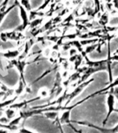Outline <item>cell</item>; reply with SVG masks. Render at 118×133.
Returning <instances> with one entry per match:
<instances>
[{
    "label": "cell",
    "instance_id": "26",
    "mask_svg": "<svg viewBox=\"0 0 118 133\" xmlns=\"http://www.w3.org/2000/svg\"><path fill=\"white\" fill-rule=\"evenodd\" d=\"M9 2H10V0H4V2H2V4H1V6H0V8H6L7 6H8Z\"/></svg>",
    "mask_w": 118,
    "mask_h": 133
},
{
    "label": "cell",
    "instance_id": "21",
    "mask_svg": "<svg viewBox=\"0 0 118 133\" xmlns=\"http://www.w3.org/2000/svg\"><path fill=\"white\" fill-rule=\"evenodd\" d=\"M10 120H9L5 115H3L0 117V123L2 124H9Z\"/></svg>",
    "mask_w": 118,
    "mask_h": 133
},
{
    "label": "cell",
    "instance_id": "6",
    "mask_svg": "<svg viewBox=\"0 0 118 133\" xmlns=\"http://www.w3.org/2000/svg\"><path fill=\"white\" fill-rule=\"evenodd\" d=\"M19 3V0H14V4H12L11 6H9L6 8H0V24H2V21L6 17V16L11 11V10L16 6H18V4Z\"/></svg>",
    "mask_w": 118,
    "mask_h": 133
},
{
    "label": "cell",
    "instance_id": "5",
    "mask_svg": "<svg viewBox=\"0 0 118 133\" xmlns=\"http://www.w3.org/2000/svg\"><path fill=\"white\" fill-rule=\"evenodd\" d=\"M10 64L13 66H15L17 69V71L20 74V79L22 80L26 84V80L24 78V70L28 62H26V60L25 59H19V58H17V59H14V60H10Z\"/></svg>",
    "mask_w": 118,
    "mask_h": 133
},
{
    "label": "cell",
    "instance_id": "18",
    "mask_svg": "<svg viewBox=\"0 0 118 133\" xmlns=\"http://www.w3.org/2000/svg\"><path fill=\"white\" fill-rule=\"evenodd\" d=\"M97 40H98V39H84V40L80 41V43L82 46L89 45V44H94L95 42H96Z\"/></svg>",
    "mask_w": 118,
    "mask_h": 133
},
{
    "label": "cell",
    "instance_id": "14",
    "mask_svg": "<svg viewBox=\"0 0 118 133\" xmlns=\"http://www.w3.org/2000/svg\"><path fill=\"white\" fill-rule=\"evenodd\" d=\"M42 21H43V19L41 18V17H38V18L34 19H33V20H31L30 22V24H29L28 26L31 29L37 28L39 24H41Z\"/></svg>",
    "mask_w": 118,
    "mask_h": 133
},
{
    "label": "cell",
    "instance_id": "25",
    "mask_svg": "<svg viewBox=\"0 0 118 133\" xmlns=\"http://www.w3.org/2000/svg\"><path fill=\"white\" fill-rule=\"evenodd\" d=\"M19 132L21 133H35L33 131L30 130H28L26 128H22L19 129Z\"/></svg>",
    "mask_w": 118,
    "mask_h": 133
},
{
    "label": "cell",
    "instance_id": "19",
    "mask_svg": "<svg viewBox=\"0 0 118 133\" xmlns=\"http://www.w3.org/2000/svg\"><path fill=\"white\" fill-rule=\"evenodd\" d=\"M50 1H51V0H45L43 4H41V6H39V8H37V10H38V11H41V10H44V9L46 8V6H47L49 4V3L50 2Z\"/></svg>",
    "mask_w": 118,
    "mask_h": 133
},
{
    "label": "cell",
    "instance_id": "30",
    "mask_svg": "<svg viewBox=\"0 0 118 133\" xmlns=\"http://www.w3.org/2000/svg\"><path fill=\"white\" fill-rule=\"evenodd\" d=\"M113 6L117 9H118V0H113Z\"/></svg>",
    "mask_w": 118,
    "mask_h": 133
},
{
    "label": "cell",
    "instance_id": "1",
    "mask_svg": "<svg viewBox=\"0 0 118 133\" xmlns=\"http://www.w3.org/2000/svg\"><path fill=\"white\" fill-rule=\"evenodd\" d=\"M18 7L19 8V15H20V18L22 21L21 24L16 29V31H19V32H23L25 29H26L27 27L30 24V19H29V14L28 12L20 4V3H19Z\"/></svg>",
    "mask_w": 118,
    "mask_h": 133
},
{
    "label": "cell",
    "instance_id": "3",
    "mask_svg": "<svg viewBox=\"0 0 118 133\" xmlns=\"http://www.w3.org/2000/svg\"><path fill=\"white\" fill-rule=\"evenodd\" d=\"M93 81V79H89L87 81H85L84 82L81 83L80 85H79L77 87H75V89L73 90V91L68 95L66 96V100H67V103L66 104V106L67 105V104L68 103H70V101L72 99L75 98V97H77V96L79 95V94H81L82 92V91L84 89V88L86 87H87L89 84H91V83Z\"/></svg>",
    "mask_w": 118,
    "mask_h": 133
},
{
    "label": "cell",
    "instance_id": "23",
    "mask_svg": "<svg viewBox=\"0 0 118 133\" xmlns=\"http://www.w3.org/2000/svg\"><path fill=\"white\" fill-rule=\"evenodd\" d=\"M111 89V92L114 94L115 97L117 99L118 101V86H116V87H113V88H110ZM117 112H118V110H117Z\"/></svg>",
    "mask_w": 118,
    "mask_h": 133
},
{
    "label": "cell",
    "instance_id": "29",
    "mask_svg": "<svg viewBox=\"0 0 118 133\" xmlns=\"http://www.w3.org/2000/svg\"><path fill=\"white\" fill-rule=\"evenodd\" d=\"M69 125H70V127H71V128H72V130H73L75 131V132H77V133H83L82 132V130H77L76 128H74V127L72 126V125H70V123H69Z\"/></svg>",
    "mask_w": 118,
    "mask_h": 133
},
{
    "label": "cell",
    "instance_id": "32",
    "mask_svg": "<svg viewBox=\"0 0 118 133\" xmlns=\"http://www.w3.org/2000/svg\"><path fill=\"white\" fill-rule=\"evenodd\" d=\"M2 56H3V52L0 51V58H2Z\"/></svg>",
    "mask_w": 118,
    "mask_h": 133
},
{
    "label": "cell",
    "instance_id": "2",
    "mask_svg": "<svg viewBox=\"0 0 118 133\" xmlns=\"http://www.w3.org/2000/svg\"><path fill=\"white\" fill-rule=\"evenodd\" d=\"M0 38L3 42H6L8 40L19 41L24 38V35L22 34V32L15 30L9 32H3L0 34Z\"/></svg>",
    "mask_w": 118,
    "mask_h": 133
},
{
    "label": "cell",
    "instance_id": "11",
    "mask_svg": "<svg viewBox=\"0 0 118 133\" xmlns=\"http://www.w3.org/2000/svg\"><path fill=\"white\" fill-rule=\"evenodd\" d=\"M17 110L14 109V108H10L8 107V108H6V110H4V115L9 119V120H12V118H14L17 114Z\"/></svg>",
    "mask_w": 118,
    "mask_h": 133
},
{
    "label": "cell",
    "instance_id": "15",
    "mask_svg": "<svg viewBox=\"0 0 118 133\" xmlns=\"http://www.w3.org/2000/svg\"><path fill=\"white\" fill-rule=\"evenodd\" d=\"M23 120L22 117L19 114L18 116H15L14 118H12V120H10L9 125L12 126H18V125L21 123V121Z\"/></svg>",
    "mask_w": 118,
    "mask_h": 133
},
{
    "label": "cell",
    "instance_id": "28",
    "mask_svg": "<svg viewBox=\"0 0 118 133\" xmlns=\"http://www.w3.org/2000/svg\"><path fill=\"white\" fill-rule=\"evenodd\" d=\"M110 60H113V61H118V54H114L113 56L110 57Z\"/></svg>",
    "mask_w": 118,
    "mask_h": 133
},
{
    "label": "cell",
    "instance_id": "10",
    "mask_svg": "<svg viewBox=\"0 0 118 133\" xmlns=\"http://www.w3.org/2000/svg\"><path fill=\"white\" fill-rule=\"evenodd\" d=\"M27 86V84L24 82L22 80L19 79V81L18 86L17 87L16 89H14V94L17 96H19L20 95H21L24 91H25V88Z\"/></svg>",
    "mask_w": 118,
    "mask_h": 133
},
{
    "label": "cell",
    "instance_id": "12",
    "mask_svg": "<svg viewBox=\"0 0 118 133\" xmlns=\"http://www.w3.org/2000/svg\"><path fill=\"white\" fill-rule=\"evenodd\" d=\"M59 112L57 111H48L43 113V115L47 118L52 121H55L58 118Z\"/></svg>",
    "mask_w": 118,
    "mask_h": 133
},
{
    "label": "cell",
    "instance_id": "16",
    "mask_svg": "<svg viewBox=\"0 0 118 133\" xmlns=\"http://www.w3.org/2000/svg\"><path fill=\"white\" fill-rule=\"evenodd\" d=\"M97 45H98V44L94 43L87 46L84 50L85 54H91L92 52L94 51H95V49H96L97 47Z\"/></svg>",
    "mask_w": 118,
    "mask_h": 133
},
{
    "label": "cell",
    "instance_id": "33",
    "mask_svg": "<svg viewBox=\"0 0 118 133\" xmlns=\"http://www.w3.org/2000/svg\"><path fill=\"white\" fill-rule=\"evenodd\" d=\"M17 133H21V132H17Z\"/></svg>",
    "mask_w": 118,
    "mask_h": 133
},
{
    "label": "cell",
    "instance_id": "4",
    "mask_svg": "<svg viewBox=\"0 0 118 133\" xmlns=\"http://www.w3.org/2000/svg\"><path fill=\"white\" fill-rule=\"evenodd\" d=\"M115 96L112 92H110L108 94V95L107 96V98H106V104H107L108 106V112L107 114H106V116L104 118V120L103 121V123L102 124L103 125H105L107 123L108 118L110 116V115L112 114V113L115 111H117L115 108Z\"/></svg>",
    "mask_w": 118,
    "mask_h": 133
},
{
    "label": "cell",
    "instance_id": "8",
    "mask_svg": "<svg viewBox=\"0 0 118 133\" xmlns=\"http://www.w3.org/2000/svg\"><path fill=\"white\" fill-rule=\"evenodd\" d=\"M40 96H37V97L33 98H31V99H28V100H24V101H23L22 102H20V103H13L10 106V108H14L15 110H18V109H21V108H24L27 105H28V104L31 103H33L36 100H38L40 98Z\"/></svg>",
    "mask_w": 118,
    "mask_h": 133
},
{
    "label": "cell",
    "instance_id": "17",
    "mask_svg": "<svg viewBox=\"0 0 118 133\" xmlns=\"http://www.w3.org/2000/svg\"><path fill=\"white\" fill-rule=\"evenodd\" d=\"M0 129H6L9 131H14L18 130V126H12L9 124H2L0 123Z\"/></svg>",
    "mask_w": 118,
    "mask_h": 133
},
{
    "label": "cell",
    "instance_id": "9",
    "mask_svg": "<svg viewBox=\"0 0 118 133\" xmlns=\"http://www.w3.org/2000/svg\"><path fill=\"white\" fill-rule=\"evenodd\" d=\"M70 112H71V110H64V112L62 113L60 118H59V121H60L61 124H69V123H70V122H71Z\"/></svg>",
    "mask_w": 118,
    "mask_h": 133
},
{
    "label": "cell",
    "instance_id": "13",
    "mask_svg": "<svg viewBox=\"0 0 118 133\" xmlns=\"http://www.w3.org/2000/svg\"><path fill=\"white\" fill-rule=\"evenodd\" d=\"M44 15L42 11H38V10H31L29 12V19L30 20H33L34 19L37 18V17H43Z\"/></svg>",
    "mask_w": 118,
    "mask_h": 133
},
{
    "label": "cell",
    "instance_id": "31",
    "mask_svg": "<svg viewBox=\"0 0 118 133\" xmlns=\"http://www.w3.org/2000/svg\"><path fill=\"white\" fill-rule=\"evenodd\" d=\"M0 133H9V130L6 129H0Z\"/></svg>",
    "mask_w": 118,
    "mask_h": 133
},
{
    "label": "cell",
    "instance_id": "27",
    "mask_svg": "<svg viewBox=\"0 0 118 133\" xmlns=\"http://www.w3.org/2000/svg\"><path fill=\"white\" fill-rule=\"evenodd\" d=\"M76 53H77L76 49H73V48H72V49H70V51H69V54H70V56L76 55Z\"/></svg>",
    "mask_w": 118,
    "mask_h": 133
},
{
    "label": "cell",
    "instance_id": "34",
    "mask_svg": "<svg viewBox=\"0 0 118 133\" xmlns=\"http://www.w3.org/2000/svg\"><path fill=\"white\" fill-rule=\"evenodd\" d=\"M82 1H85V0H82Z\"/></svg>",
    "mask_w": 118,
    "mask_h": 133
},
{
    "label": "cell",
    "instance_id": "24",
    "mask_svg": "<svg viewBox=\"0 0 118 133\" xmlns=\"http://www.w3.org/2000/svg\"><path fill=\"white\" fill-rule=\"evenodd\" d=\"M101 22H103L104 24H106L108 22V15L106 14V13H104V14L101 16Z\"/></svg>",
    "mask_w": 118,
    "mask_h": 133
},
{
    "label": "cell",
    "instance_id": "20",
    "mask_svg": "<svg viewBox=\"0 0 118 133\" xmlns=\"http://www.w3.org/2000/svg\"><path fill=\"white\" fill-rule=\"evenodd\" d=\"M110 26H118V17H114L113 18L110 19V20L109 22Z\"/></svg>",
    "mask_w": 118,
    "mask_h": 133
},
{
    "label": "cell",
    "instance_id": "7",
    "mask_svg": "<svg viewBox=\"0 0 118 133\" xmlns=\"http://www.w3.org/2000/svg\"><path fill=\"white\" fill-rule=\"evenodd\" d=\"M21 54V51L19 49H13V50H8L7 51L3 52V56L4 58L8 59V60H14L19 57Z\"/></svg>",
    "mask_w": 118,
    "mask_h": 133
},
{
    "label": "cell",
    "instance_id": "22",
    "mask_svg": "<svg viewBox=\"0 0 118 133\" xmlns=\"http://www.w3.org/2000/svg\"><path fill=\"white\" fill-rule=\"evenodd\" d=\"M39 95H40V97H46L48 95V92L47 89H46L45 88H42L39 90Z\"/></svg>",
    "mask_w": 118,
    "mask_h": 133
}]
</instances>
